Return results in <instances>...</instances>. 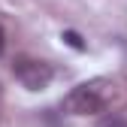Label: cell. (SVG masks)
Segmentation results:
<instances>
[{"label":"cell","mask_w":127,"mask_h":127,"mask_svg":"<svg viewBox=\"0 0 127 127\" xmlns=\"http://www.w3.org/2000/svg\"><path fill=\"white\" fill-rule=\"evenodd\" d=\"M12 76L18 79L27 91H42V88H49L55 70H52V64H45L39 58H15Z\"/></svg>","instance_id":"7a4b0ae2"},{"label":"cell","mask_w":127,"mask_h":127,"mask_svg":"<svg viewBox=\"0 0 127 127\" xmlns=\"http://www.w3.org/2000/svg\"><path fill=\"white\" fill-rule=\"evenodd\" d=\"M100 127H127V124H124L121 118H106V121H103Z\"/></svg>","instance_id":"277c9868"},{"label":"cell","mask_w":127,"mask_h":127,"mask_svg":"<svg viewBox=\"0 0 127 127\" xmlns=\"http://www.w3.org/2000/svg\"><path fill=\"white\" fill-rule=\"evenodd\" d=\"M3 45H6V36H3V27H0V55H3Z\"/></svg>","instance_id":"5b68a950"},{"label":"cell","mask_w":127,"mask_h":127,"mask_svg":"<svg viewBox=\"0 0 127 127\" xmlns=\"http://www.w3.org/2000/svg\"><path fill=\"white\" fill-rule=\"evenodd\" d=\"M109 103H112V85L106 79L82 82L64 97V109L70 115H100L109 109Z\"/></svg>","instance_id":"6da1fadb"},{"label":"cell","mask_w":127,"mask_h":127,"mask_svg":"<svg viewBox=\"0 0 127 127\" xmlns=\"http://www.w3.org/2000/svg\"><path fill=\"white\" fill-rule=\"evenodd\" d=\"M64 39H67V42L73 45V49H79V52H82V49H85V42H82V36H79V33H76V30H67V33H64Z\"/></svg>","instance_id":"3957f363"}]
</instances>
